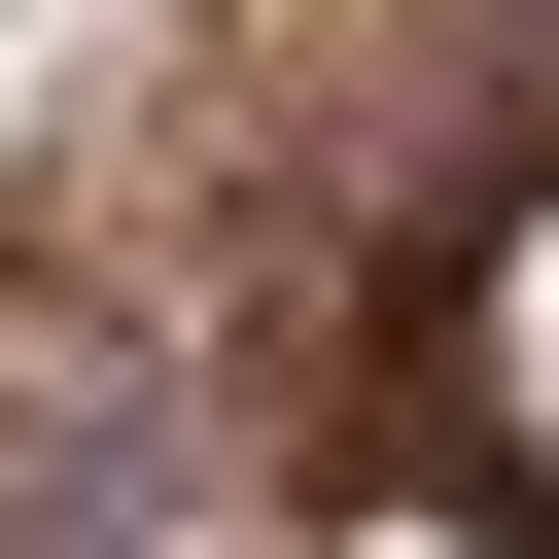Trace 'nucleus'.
Returning <instances> with one entry per match:
<instances>
[{"label":"nucleus","instance_id":"1","mask_svg":"<svg viewBox=\"0 0 559 559\" xmlns=\"http://www.w3.org/2000/svg\"><path fill=\"white\" fill-rule=\"evenodd\" d=\"M314 489H349L314 349L245 280H175L105 175H35L0 210V559H70V524H314Z\"/></svg>","mask_w":559,"mask_h":559}]
</instances>
